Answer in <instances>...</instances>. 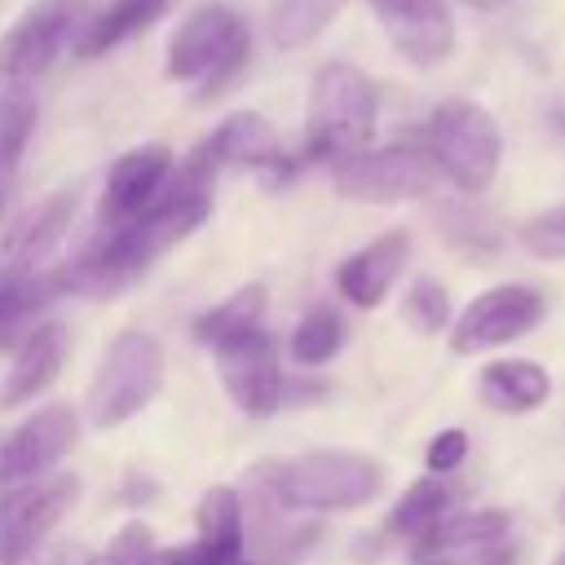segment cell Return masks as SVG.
Instances as JSON below:
<instances>
[{"label":"cell","instance_id":"d4e9b609","mask_svg":"<svg viewBox=\"0 0 565 565\" xmlns=\"http://www.w3.org/2000/svg\"><path fill=\"white\" fill-rule=\"evenodd\" d=\"M349 0H269V40L274 49L291 53V49H305L309 40H318L331 18L344 9Z\"/></svg>","mask_w":565,"mask_h":565},{"label":"cell","instance_id":"8d00e7d4","mask_svg":"<svg viewBox=\"0 0 565 565\" xmlns=\"http://www.w3.org/2000/svg\"><path fill=\"white\" fill-rule=\"evenodd\" d=\"M556 565H565V556H556Z\"/></svg>","mask_w":565,"mask_h":565},{"label":"cell","instance_id":"d6986e66","mask_svg":"<svg viewBox=\"0 0 565 565\" xmlns=\"http://www.w3.org/2000/svg\"><path fill=\"white\" fill-rule=\"evenodd\" d=\"M406 256H411V234L406 230H388V234L371 238L366 247H358L353 256L340 260L335 291L358 309H375L393 291V282L402 278Z\"/></svg>","mask_w":565,"mask_h":565},{"label":"cell","instance_id":"2e32d148","mask_svg":"<svg viewBox=\"0 0 565 565\" xmlns=\"http://www.w3.org/2000/svg\"><path fill=\"white\" fill-rule=\"evenodd\" d=\"M75 216V194L71 190H53L40 203H31L0 243V274L4 278H31L44 274V260L53 256V247L66 238Z\"/></svg>","mask_w":565,"mask_h":565},{"label":"cell","instance_id":"5bb4252c","mask_svg":"<svg viewBox=\"0 0 565 565\" xmlns=\"http://www.w3.org/2000/svg\"><path fill=\"white\" fill-rule=\"evenodd\" d=\"M177 172V154L163 141H146L124 150L110 172H106V190H102V225H128L137 221L172 181Z\"/></svg>","mask_w":565,"mask_h":565},{"label":"cell","instance_id":"30bf717a","mask_svg":"<svg viewBox=\"0 0 565 565\" xmlns=\"http://www.w3.org/2000/svg\"><path fill=\"white\" fill-rule=\"evenodd\" d=\"M212 358H216V371H221L225 393L234 397V406L243 415L265 419V415H274L282 406L287 375H282L278 344H274V335H265V327L243 331L234 340H221L212 349Z\"/></svg>","mask_w":565,"mask_h":565},{"label":"cell","instance_id":"1f68e13d","mask_svg":"<svg viewBox=\"0 0 565 565\" xmlns=\"http://www.w3.org/2000/svg\"><path fill=\"white\" fill-rule=\"evenodd\" d=\"M463 455H468V433L463 428H441L424 450V468L433 477H446V472H455L463 463Z\"/></svg>","mask_w":565,"mask_h":565},{"label":"cell","instance_id":"ffe728a7","mask_svg":"<svg viewBox=\"0 0 565 565\" xmlns=\"http://www.w3.org/2000/svg\"><path fill=\"white\" fill-rule=\"evenodd\" d=\"M177 0H106L84 18V31L75 35V53L79 57H102L110 49H119L124 40L150 31Z\"/></svg>","mask_w":565,"mask_h":565},{"label":"cell","instance_id":"7402d4cb","mask_svg":"<svg viewBox=\"0 0 565 565\" xmlns=\"http://www.w3.org/2000/svg\"><path fill=\"white\" fill-rule=\"evenodd\" d=\"M194 525H199V543H207L212 552L247 556V512L234 486H212L194 508Z\"/></svg>","mask_w":565,"mask_h":565},{"label":"cell","instance_id":"4316f807","mask_svg":"<svg viewBox=\"0 0 565 565\" xmlns=\"http://www.w3.org/2000/svg\"><path fill=\"white\" fill-rule=\"evenodd\" d=\"M340 349H344V318L331 305H313L287 340V353L296 366H327Z\"/></svg>","mask_w":565,"mask_h":565},{"label":"cell","instance_id":"3957f363","mask_svg":"<svg viewBox=\"0 0 565 565\" xmlns=\"http://www.w3.org/2000/svg\"><path fill=\"white\" fill-rule=\"evenodd\" d=\"M247 57H252V31L243 13L230 4H199L172 31L163 75L181 84H199V102H207L230 88V79L247 66Z\"/></svg>","mask_w":565,"mask_h":565},{"label":"cell","instance_id":"e575fe53","mask_svg":"<svg viewBox=\"0 0 565 565\" xmlns=\"http://www.w3.org/2000/svg\"><path fill=\"white\" fill-rule=\"evenodd\" d=\"M463 4H472V9H499V4H512V0H463Z\"/></svg>","mask_w":565,"mask_h":565},{"label":"cell","instance_id":"cb8c5ba5","mask_svg":"<svg viewBox=\"0 0 565 565\" xmlns=\"http://www.w3.org/2000/svg\"><path fill=\"white\" fill-rule=\"evenodd\" d=\"M265 300H269V291L260 282H247V287L230 291L225 300H216L212 309H203L194 318V340L207 344V349H216L221 340H234L243 331H256L260 318H265Z\"/></svg>","mask_w":565,"mask_h":565},{"label":"cell","instance_id":"44dd1931","mask_svg":"<svg viewBox=\"0 0 565 565\" xmlns=\"http://www.w3.org/2000/svg\"><path fill=\"white\" fill-rule=\"evenodd\" d=\"M547 393H552V380L530 358H499V362L481 366V375H477V397L503 415L539 411L547 402Z\"/></svg>","mask_w":565,"mask_h":565},{"label":"cell","instance_id":"ac0fdd59","mask_svg":"<svg viewBox=\"0 0 565 565\" xmlns=\"http://www.w3.org/2000/svg\"><path fill=\"white\" fill-rule=\"evenodd\" d=\"M71 353V335L62 322H35L22 340H18V353L4 371V384H0V411H18L26 402H35L62 371Z\"/></svg>","mask_w":565,"mask_h":565},{"label":"cell","instance_id":"603a6c76","mask_svg":"<svg viewBox=\"0 0 565 565\" xmlns=\"http://www.w3.org/2000/svg\"><path fill=\"white\" fill-rule=\"evenodd\" d=\"M450 503H455V486H450L446 477H433V472H428V477L411 481L406 494L393 503V512H388V534L415 543V539L428 534L441 516H450Z\"/></svg>","mask_w":565,"mask_h":565},{"label":"cell","instance_id":"d590c367","mask_svg":"<svg viewBox=\"0 0 565 565\" xmlns=\"http://www.w3.org/2000/svg\"><path fill=\"white\" fill-rule=\"evenodd\" d=\"M556 516H561V525H565V490H561V499H556Z\"/></svg>","mask_w":565,"mask_h":565},{"label":"cell","instance_id":"484cf974","mask_svg":"<svg viewBox=\"0 0 565 565\" xmlns=\"http://www.w3.org/2000/svg\"><path fill=\"white\" fill-rule=\"evenodd\" d=\"M57 274H31V278H4L0 274V344L13 335H26L35 327V313L57 296Z\"/></svg>","mask_w":565,"mask_h":565},{"label":"cell","instance_id":"6da1fadb","mask_svg":"<svg viewBox=\"0 0 565 565\" xmlns=\"http://www.w3.org/2000/svg\"><path fill=\"white\" fill-rule=\"evenodd\" d=\"M212 212V181L199 177L194 168L177 163L168 190L128 225H102V234L57 274L62 291L75 296H115L128 282H137L168 247H177L190 230H199Z\"/></svg>","mask_w":565,"mask_h":565},{"label":"cell","instance_id":"f546056e","mask_svg":"<svg viewBox=\"0 0 565 565\" xmlns=\"http://www.w3.org/2000/svg\"><path fill=\"white\" fill-rule=\"evenodd\" d=\"M402 318L419 331V335H437L446 322H450V296L437 278H415L406 287V300H402Z\"/></svg>","mask_w":565,"mask_h":565},{"label":"cell","instance_id":"277c9868","mask_svg":"<svg viewBox=\"0 0 565 565\" xmlns=\"http://www.w3.org/2000/svg\"><path fill=\"white\" fill-rule=\"evenodd\" d=\"M380 119V93L375 79L353 62H327L313 75L309 93V137L305 159L335 163L353 150H366Z\"/></svg>","mask_w":565,"mask_h":565},{"label":"cell","instance_id":"4fadbf2b","mask_svg":"<svg viewBox=\"0 0 565 565\" xmlns=\"http://www.w3.org/2000/svg\"><path fill=\"white\" fill-rule=\"evenodd\" d=\"M79 441V415L66 402H49L35 415H26L4 441H0V486H22L49 477Z\"/></svg>","mask_w":565,"mask_h":565},{"label":"cell","instance_id":"e0dca14e","mask_svg":"<svg viewBox=\"0 0 565 565\" xmlns=\"http://www.w3.org/2000/svg\"><path fill=\"white\" fill-rule=\"evenodd\" d=\"M512 534V516L503 508H477V512H450L428 534L411 543L415 565H463L481 561L494 547H503Z\"/></svg>","mask_w":565,"mask_h":565},{"label":"cell","instance_id":"d6a6232c","mask_svg":"<svg viewBox=\"0 0 565 565\" xmlns=\"http://www.w3.org/2000/svg\"><path fill=\"white\" fill-rule=\"evenodd\" d=\"M154 565H260L252 556H225V552H212L207 543H185V547H172V552H159Z\"/></svg>","mask_w":565,"mask_h":565},{"label":"cell","instance_id":"8fae6325","mask_svg":"<svg viewBox=\"0 0 565 565\" xmlns=\"http://www.w3.org/2000/svg\"><path fill=\"white\" fill-rule=\"evenodd\" d=\"M543 309H547V300L534 287L499 282V287L481 291L477 300H468V309L455 318L450 349L459 358H472V353L512 344L516 335H525V331H534L543 322Z\"/></svg>","mask_w":565,"mask_h":565},{"label":"cell","instance_id":"74e56055","mask_svg":"<svg viewBox=\"0 0 565 565\" xmlns=\"http://www.w3.org/2000/svg\"><path fill=\"white\" fill-rule=\"evenodd\" d=\"M0 207H4V194H0Z\"/></svg>","mask_w":565,"mask_h":565},{"label":"cell","instance_id":"7c38bea8","mask_svg":"<svg viewBox=\"0 0 565 565\" xmlns=\"http://www.w3.org/2000/svg\"><path fill=\"white\" fill-rule=\"evenodd\" d=\"M181 163L194 168L207 181H216L225 168H256V172H269V177H287V150H282L278 132L269 128V119L256 115V110L225 115Z\"/></svg>","mask_w":565,"mask_h":565},{"label":"cell","instance_id":"7a4b0ae2","mask_svg":"<svg viewBox=\"0 0 565 565\" xmlns=\"http://www.w3.org/2000/svg\"><path fill=\"white\" fill-rule=\"evenodd\" d=\"M252 490L282 512H353L380 499L384 468L358 450H305L291 459H260Z\"/></svg>","mask_w":565,"mask_h":565},{"label":"cell","instance_id":"83f0119b","mask_svg":"<svg viewBox=\"0 0 565 565\" xmlns=\"http://www.w3.org/2000/svg\"><path fill=\"white\" fill-rule=\"evenodd\" d=\"M35 93L26 84H0V181L18 168L31 132H35Z\"/></svg>","mask_w":565,"mask_h":565},{"label":"cell","instance_id":"ba28073f","mask_svg":"<svg viewBox=\"0 0 565 565\" xmlns=\"http://www.w3.org/2000/svg\"><path fill=\"white\" fill-rule=\"evenodd\" d=\"M75 503H79L75 472H49L40 481L4 486L0 490V565H26Z\"/></svg>","mask_w":565,"mask_h":565},{"label":"cell","instance_id":"4dcf8cb0","mask_svg":"<svg viewBox=\"0 0 565 565\" xmlns=\"http://www.w3.org/2000/svg\"><path fill=\"white\" fill-rule=\"evenodd\" d=\"M516 243L539 260H565V203L525 216L516 225Z\"/></svg>","mask_w":565,"mask_h":565},{"label":"cell","instance_id":"5b68a950","mask_svg":"<svg viewBox=\"0 0 565 565\" xmlns=\"http://www.w3.org/2000/svg\"><path fill=\"white\" fill-rule=\"evenodd\" d=\"M163 371H168V358H163V344L154 335L119 331L110 340V349L102 353V366L88 384V397H84L88 424L93 428H119L132 415H141L159 397Z\"/></svg>","mask_w":565,"mask_h":565},{"label":"cell","instance_id":"f1b7e54d","mask_svg":"<svg viewBox=\"0 0 565 565\" xmlns=\"http://www.w3.org/2000/svg\"><path fill=\"white\" fill-rule=\"evenodd\" d=\"M159 561V543H154V530L146 521H124L110 543L102 552H93L84 565H154Z\"/></svg>","mask_w":565,"mask_h":565},{"label":"cell","instance_id":"52a82bcc","mask_svg":"<svg viewBox=\"0 0 565 565\" xmlns=\"http://www.w3.org/2000/svg\"><path fill=\"white\" fill-rule=\"evenodd\" d=\"M441 181L437 159L428 146L393 141V146H366L331 163V185L353 203H406L433 194Z\"/></svg>","mask_w":565,"mask_h":565},{"label":"cell","instance_id":"9c48e42d","mask_svg":"<svg viewBox=\"0 0 565 565\" xmlns=\"http://www.w3.org/2000/svg\"><path fill=\"white\" fill-rule=\"evenodd\" d=\"M79 0H35L0 40V84H35L75 40Z\"/></svg>","mask_w":565,"mask_h":565},{"label":"cell","instance_id":"9a60e30c","mask_svg":"<svg viewBox=\"0 0 565 565\" xmlns=\"http://www.w3.org/2000/svg\"><path fill=\"white\" fill-rule=\"evenodd\" d=\"M388 44L411 66H441L455 53V18L446 0H371Z\"/></svg>","mask_w":565,"mask_h":565},{"label":"cell","instance_id":"836d02e7","mask_svg":"<svg viewBox=\"0 0 565 565\" xmlns=\"http://www.w3.org/2000/svg\"><path fill=\"white\" fill-rule=\"evenodd\" d=\"M477 565H516V556H512V547H508V543H503V547H494V552H490V556H481V561H477Z\"/></svg>","mask_w":565,"mask_h":565},{"label":"cell","instance_id":"8992f818","mask_svg":"<svg viewBox=\"0 0 565 565\" xmlns=\"http://www.w3.org/2000/svg\"><path fill=\"white\" fill-rule=\"evenodd\" d=\"M428 154L437 159L446 181H455L463 194H481L503 159V137L494 115L468 97L437 102L428 115Z\"/></svg>","mask_w":565,"mask_h":565}]
</instances>
